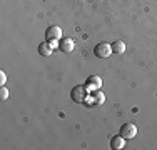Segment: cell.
<instances>
[{
    "label": "cell",
    "mask_w": 157,
    "mask_h": 150,
    "mask_svg": "<svg viewBox=\"0 0 157 150\" xmlns=\"http://www.w3.org/2000/svg\"><path fill=\"white\" fill-rule=\"evenodd\" d=\"M89 93L90 92L87 90L85 85H77V87H74L72 92H70V99H72L75 103H84L85 100H87Z\"/></svg>",
    "instance_id": "6da1fadb"
},
{
    "label": "cell",
    "mask_w": 157,
    "mask_h": 150,
    "mask_svg": "<svg viewBox=\"0 0 157 150\" xmlns=\"http://www.w3.org/2000/svg\"><path fill=\"white\" fill-rule=\"evenodd\" d=\"M94 54H95L97 58H107V57H110V54H112L110 43H107V42L97 43L95 47H94Z\"/></svg>",
    "instance_id": "7a4b0ae2"
},
{
    "label": "cell",
    "mask_w": 157,
    "mask_h": 150,
    "mask_svg": "<svg viewBox=\"0 0 157 150\" xmlns=\"http://www.w3.org/2000/svg\"><path fill=\"white\" fill-rule=\"evenodd\" d=\"M119 135H122L125 140H130V138H134V137L137 135V127L134 125V123L127 122V123H124V125L121 127V130H119Z\"/></svg>",
    "instance_id": "3957f363"
},
{
    "label": "cell",
    "mask_w": 157,
    "mask_h": 150,
    "mask_svg": "<svg viewBox=\"0 0 157 150\" xmlns=\"http://www.w3.org/2000/svg\"><path fill=\"white\" fill-rule=\"evenodd\" d=\"M45 39L48 42H55V40H60L62 39V28L59 25H50L45 30Z\"/></svg>",
    "instance_id": "277c9868"
},
{
    "label": "cell",
    "mask_w": 157,
    "mask_h": 150,
    "mask_svg": "<svg viewBox=\"0 0 157 150\" xmlns=\"http://www.w3.org/2000/svg\"><path fill=\"white\" fill-rule=\"evenodd\" d=\"M85 87H87L89 92L100 90V87H102V78H100L99 75H90V77L85 80Z\"/></svg>",
    "instance_id": "5b68a950"
},
{
    "label": "cell",
    "mask_w": 157,
    "mask_h": 150,
    "mask_svg": "<svg viewBox=\"0 0 157 150\" xmlns=\"http://www.w3.org/2000/svg\"><path fill=\"white\" fill-rule=\"evenodd\" d=\"M59 48H60L63 54H70V52H74V48H75V42H74V39H70V37H63V39L59 40Z\"/></svg>",
    "instance_id": "8992f818"
},
{
    "label": "cell",
    "mask_w": 157,
    "mask_h": 150,
    "mask_svg": "<svg viewBox=\"0 0 157 150\" xmlns=\"http://www.w3.org/2000/svg\"><path fill=\"white\" fill-rule=\"evenodd\" d=\"M54 45H55V42H42L39 45V54L42 57H50L54 54Z\"/></svg>",
    "instance_id": "52a82bcc"
},
{
    "label": "cell",
    "mask_w": 157,
    "mask_h": 150,
    "mask_svg": "<svg viewBox=\"0 0 157 150\" xmlns=\"http://www.w3.org/2000/svg\"><path fill=\"white\" fill-rule=\"evenodd\" d=\"M90 102L94 107H99V105H102L105 102V95H104V92H100V90H95V92H92L90 95Z\"/></svg>",
    "instance_id": "ba28073f"
},
{
    "label": "cell",
    "mask_w": 157,
    "mask_h": 150,
    "mask_svg": "<svg viewBox=\"0 0 157 150\" xmlns=\"http://www.w3.org/2000/svg\"><path fill=\"white\" fill-rule=\"evenodd\" d=\"M125 147V138L122 135H114L110 138V148L112 150H121Z\"/></svg>",
    "instance_id": "9c48e42d"
},
{
    "label": "cell",
    "mask_w": 157,
    "mask_h": 150,
    "mask_svg": "<svg viewBox=\"0 0 157 150\" xmlns=\"http://www.w3.org/2000/svg\"><path fill=\"white\" fill-rule=\"evenodd\" d=\"M110 48H112V54L122 55L125 52V42L124 40H114V42L110 43Z\"/></svg>",
    "instance_id": "30bf717a"
},
{
    "label": "cell",
    "mask_w": 157,
    "mask_h": 150,
    "mask_svg": "<svg viewBox=\"0 0 157 150\" xmlns=\"http://www.w3.org/2000/svg\"><path fill=\"white\" fill-rule=\"evenodd\" d=\"M0 99H2V100H7V99H9V90L3 87V85H2V88H0Z\"/></svg>",
    "instance_id": "8fae6325"
},
{
    "label": "cell",
    "mask_w": 157,
    "mask_h": 150,
    "mask_svg": "<svg viewBox=\"0 0 157 150\" xmlns=\"http://www.w3.org/2000/svg\"><path fill=\"white\" fill-rule=\"evenodd\" d=\"M5 82H7V75H5V72H0V85H5Z\"/></svg>",
    "instance_id": "7c38bea8"
}]
</instances>
